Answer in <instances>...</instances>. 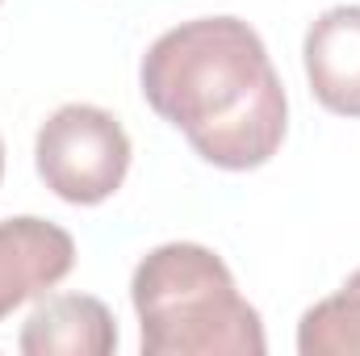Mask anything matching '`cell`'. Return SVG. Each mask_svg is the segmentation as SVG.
I'll list each match as a JSON object with an SVG mask.
<instances>
[{"label":"cell","instance_id":"5b68a950","mask_svg":"<svg viewBox=\"0 0 360 356\" xmlns=\"http://www.w3.org/2000/svg\"><path fill=\"white\" fill-rule=\"evenodd\" d=\"M302 63L323 109L360 117V4H335L310 21Z\"/></svg>","mask_w":360,"mask_h":356},{"label":"cell","instance_id":"6da1fadb","mask_svg":"<svg viewBox=\"0 0 360 356\" xmlns=\"http://www.w3.org/2000/svg\"><path fill=\"white\" fill-rule=\"evenodd\" d=\"M139 84L188 147L226 172L264 168L285 143L289 101L260 34L239 17H193L160 34Z\"/></svg>","mask_w":360,"mask_h":356},{"label":"cell","instance_id":"3957f363","mask_svg":"<svg viewBox=\"0 0 360 356\" xmlns=\"http://www.w3.org/2000/svg\"><path fill=\"white\" fill-rule=\"evenodd\" d=\"M34 164L42 184L68 205L109 201L130 172V134L101 105L55 109L34 139Z\"/></svg>","mask_w":360,"mask_h":356},{"label":"cell","instance_id":"ba28073f","mask_svg":"<svg viewBox=\"0 0 360 356\" xmlns=\"http://www.w3.org/2000/svg\"><path fill=\"white\" fill-rule=\"evenodd\" d=\"M0 180H4V139H0Z\"/></svg>","mask_w":360,"mask_h":356},{"label":"cell","instance_id":"277c9868","mask_svg":"<svg viewBox=\"0 0 360 356\" xmlns=\"http://www.w3.org/2000/svg\"><path fill=\"white\" fill-rule=\"evenodd\" d=\"M76 268V239L34 214L0 218V323Z\"/></svg>","mask_w":360,"mask_h":356},{"label":"cell","instance_id":"7a4b0ae2","mask_svg":"<svg viewBox=\"0 0 360 356\" xmlns=\"http://www.w3.org/2000/svg\"><path fill=\"white\" fill-rule=\"evenodd\" d=\"M143 356H264L260 310L239 293L226 260L205 243H160L134 276Z\"/></svg>","mask_w":360,"mask_h":356},{"label":"cell","instance_id":"52a82bcc","mask_svg":"<svg viewBox=\"0 0 360 356\" xmlns=\"http://www.w3.org/2000/svg\"><path fill=\"white\" fill-rule=\"evenodd\" d=\"M302 356H360V268L340 293L314 302L297 323Z\"/></svg>","mask_w":360,"mask_h":356},{"label":"cell","instance_id":"8992f818","mask_svg":"<svg viewBox=\"0 0 360 356\" xmlns=\"http://www.w3.org/2000/svg\"><path fill=\"white\" fill-rule=\"evenodd\" d=\"M25 356H109L117 352V323L92 293H51L21 323Z\"/></svg>","mask_w":360,"mask_h":356}]
</instances>
